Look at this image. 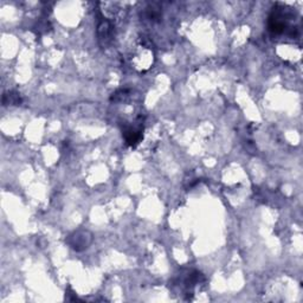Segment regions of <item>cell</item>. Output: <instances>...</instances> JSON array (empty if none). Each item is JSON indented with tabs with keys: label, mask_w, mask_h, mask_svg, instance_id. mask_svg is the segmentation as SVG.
<instances>
[{
	"label": "cell",
	"mask_w": 303,
	"mask_h": 303,
	"mask_svg": "<svg viewBox=\"0 0 303 303\" xmlns=\"http://www.w3.org/2000/svg\"><path fill=\"white\" fill-rule=\"evenodd\" d=\"M2 103L4 106H8V104H17L20 103V97L17 93H7L4 95V99H2Z\"/></svg>",
	"instance_id": "obj_4"
},
{
	"label": "cell",
	"mask_w": 303,
	"mask_h": 303,
	"mask_svg": "<svg viewBox=\"0 0 303 303\" xmlns=\"http://www.w3.org/2000/svg\"><path fill=\"white\" fill-rule=\"evenodd\" d=\"M99 37L101 42H104V45L108 44L110 40H112L113 37V25L110 24V21L108 20H103L102 23L99 25Z\"/></svg>",
	"instance_id": "obj_3"
},
{
	"label": "cell",
	"mask_w": 303,
	"mask_h": 303,
	"mask_svg": "<svg viewBox=\"0 0 303 303\" xmlns=\"http://www.w3.org/2000/svg\"><path fill=\"white\" fill-rule=\"evenodd\" d=\"M91 241H93L91 233L89 231H85V230L75 231L68 238V243L76 251H83L89 248Z\"/></svg>",
	"instance_id": "obj_1"
},
{
	"label": "cell",
	"mask_w": 303,
	"mask_h": 303,
	"mask_svg": "<svg viewBox=\"0 0 303 303\" xmlns=\"http://www.w3.org/2000/svg\"><path fill=\"white\" fill-rule=\"evenodd\" d=\"M142 131H144V128H142L141 125L135 126V127H133V126H125V128L122 129V134L128 146L135 147L137 145L140 144L142 139Z\"/></svg>",
	"instance_id": "obj_2"
}]
</instances>
